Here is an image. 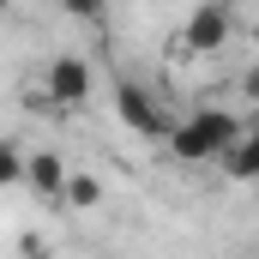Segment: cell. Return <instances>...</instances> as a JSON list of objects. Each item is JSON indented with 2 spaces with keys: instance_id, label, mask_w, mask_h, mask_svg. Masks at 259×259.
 <instances>
[{
  "instance_id": "52a82bcc",
  "label": "cell",
  "mask_w": 259,
  "mask_h": 259,
  "mask_svg": "<svg viewBox=\"0 0 259 259\" xmlns=\"http://www.w3.org/2000/svg\"><path fill=\"white\" fill-rule=\"evenodd\" d=\"M61 199L72 205V211H97V199H103V181H97V175H66Z\"/></svg>"
},
{
  "instance_id": "9c48e42d",
  "label": "cell",
  "mask_w": 259,
  "mask_h": 259,
  "mask_svg": "<svg viewBox=\"0 0 259 259\" xmlns=\"http://www.w3.org/2000/svg\"><path fill=\"white\" fill-rule=\"evenodd\" d=\"M72 18H103V0H61Z\"/></svg>"
},
{
  "instance_id": "7c38bea8",
  "label": "cell",
  "mask_w": 259,
  "mask_h": 259,
  "mask_svg": "<svg viewBox=\"0 0 259 259\" xmlns=\"http://www.w3.org/2000/svg\"><path fill=\"white\" fill-rule=\"evenodd\" d=\"M253 49H259V24H253Z\"/></svg>"
},
{
  "instance_id": "5b68a950",
  "label": "cell",
  "mask_w": 259,
  "mask_h": 259,
  "mask_svg": "<svg viewBox=\"0 0 259 259\" xmlns=\"http://www.w3.org/2000/svg\"><path fill=\"white\" fill-rule=\"evenodd\" d=\"M24 181H30L42 199H61V187H66V163L55 157V151H36V157H24Z\"/></svg>"
},
{
  "instance_id": "8fae6325",
  "label": "cell",
  "mask_w": 259,
  "mask_h": 259,
  "mask_svg": "<svg viewBox=\"0 0 259 259\" xmlns=\"http://www.w3.org/2000/svg\"><path fill=\"white\" fill-rule=\"evenodd\" d=\"M247 139H259V115H253V127H247Z\"/></svg>"
},
{
  "instance_id": "7a4b0ae2",
  "label": "cell",
  "mask_w": 259,
  "mask_h": 259,
  "mask_svg": "<svg viewBox=\"0 0 259 259\" xmlns=\"http://www.w3.org/2000/svg\"><path fill=\"white\" fill-rule=\"evenodd\" d=\"M223 36H229V6L223 0H205V6H193V18H187V49L193 55H217L223 49Z\"/></svg>"
},
{
  "instance_id": "277c9868",
  "label": "cell",
  "mask_w": 259,
  "mask_h": 259,
  "mask_svg": "<svg viewBox=\"0 0 259 259\" xmlns=\"http://www.w3.org/2000/svg\"><path fill=\"white\" fill-rule=\"evenodd\" d=\"M84 97H91V66L72 61V55L49 61V103H55V109H78Z\"/></svg>"
},
{
  "instance_id": "8992f818",
  "label": "cell",
  "mask_w": 259,
  "mask_h": 259,
  "mask_svg": "<svg viewBox=\"0 0 259 259\" xmlns=\"http://www.w3.org/2000/svg\"><path fill=\"white\" fill-rule=\"evenodd\" d=\"M217 163H223L235 181H259V139H235V145H229Z\"/></svg>"
},
{
  "instance_id": "6da1fadb",
  "label": "cell",
  "mask_w": 259,
  "mask_h": 259,
  "mask_svg": "<svg viewBox=\"0 0 259 259\" xmlns=\"http://www.w3.org/2000/svg\"><path fill=\"white\" fill-rule=\"evenodd\" d=\"M235 139H241L235 115H223V109H199V115H187L181 127H169V151H175L181 163H217Z\"/></svg>"
},
{
  "instance_id": "ba28073f",
  "label": "cell",
  "mask_w": 259,
  "mask_h": 259,
  "mask_svg": "<svg viewBox=\"0 0 259 259\" xmlns=\"http://www.w3.org/2000/svg\"><path fill=\"white\" fill-rule=\"evenodd\" d=\"M18 181H24V157H18V145L0 139V187H18Z\"/></svg>"
},
{
  "instance_id": "30bf717a",
  "label": "cell",
  "mask_w": 259,
  "mask_h": 259,
  "mask_svg": "<svg viewBox=\"0 0 259 259\" xmlns=\"http://www.w3.org/2000/svg\"><path fill=\"white\" fill-rule=\"evenodd\" d=\"M241 91H247V97H253V103H259V66H253V72H247V78H241Z\"/></svg>"
},
{
  "instance_id": "4fadbf2b",
  "label": "cell",
  "mask_w": 259,
  "mask_h": 259,
  "mask_svg": "<svg viewBox=\"0 0 259 259\" xmlns=\"http://www.w3.org/2000/svg\"><path fill=\"white\" fill-rule=\"evenodd\" d=\"M0 6H6V0H0Z\"/></svg>"
},
{
  "instance_id": "3957f363",
  "label": "cell",
  "mask_w": 259,
  "mask_h": 259,
  "mask_svg": "<svg viewBox=\"0 0 259 259\" xmlns=\"http://www.w3.org/2000/svg\"><path fill=\"white\" fill-rule=\"evenodd\" d=\"M115 115H121L139 139H169V121L157 115V103H151L139 84H121V91H115Z\"/></svg>"
}]
</instances>
